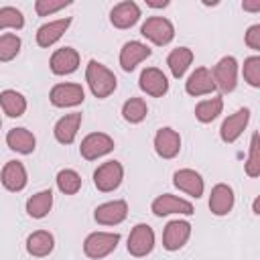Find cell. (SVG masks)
Returning a JSON list of instances; mask_svg holds the SVG:
<instances>
[{"label": "cell", "instance_id": "6da1fadb", "mask_svg": "<svg viewBox=\"0 0 260 260\" xmlns=\"http://www.w3.org/2000/svg\"><path fill=\"white\" fill-rule=\"evenodd\" d=\"M85 81L98 100H106L108 95H112L118 85L116 75L95 59H91L85 67Z\"/></svg>", "mask_w": 260, "mask_h": 260}, {"label": "cell", "instance_id": "7a4b0ae2", "mask_svg": "<svg viewBox=\"0 0 260 260\" xmlns=\"http://www.w3.org/2000/svg\"><path fill=\"white\" fill-rule=\"evenodd\" d=\"M120 242V234L114 232H93L83 240V252L91 260H102L110 256Z\"/></svg>", "mask_w": 260, "mask_h": 260}, {"label": "cell", "instance_id": "3957f363", "mask_svg": "<svg viewBox=\"0 0 260 260\" xmlns=\"http://www.w3.org/2000/svg\"><path fill=\"white\" fill-rule=\"evenodd\" d=\"M140 35L144 39H148L150 43L162 47V45H169L173 39H175V26L169 18L165 16H150L142 22L140 26Z\"/></svg>", "mask_w": 260, "mask_h": 260}, {"label": "cell", "instance_id": "277c9868", "mask_svg": "<svg viewBox=\"0 0 260 260\" xmlns=\"http://www.w3.org/2000/svg\"><path fill=\"white\" fill-rule=\"evenodd\" d=\"M211 77L215 83V89H219L221 93H230L236 89L238 83V61L232 55L221 57L215 67L211 69Z\"/></svg>", "mask_w": 260, "mask_h": 260}, {"label": "cell", "instance_id": "5b68a950", "mask_svg": "<svg viewBox=\"0 0 260 260\" xmlns=\"http://www.w3.org/2000/svg\"><path fill=\"white\" fill-rule=\"evenodd\" d=\"M122 179H124V167L118 160H108V162L100 165L93 173V185L102 193L116 191L120 187Z\"/></svg>", "mask_w": 260, "mask_h": 260}, {"label": "cell", "instance_id": "8992f818", "mask_svg": "<svg viewBox=\"0 0 260 260\" xmlns=\"http://www.w3.org/2000/svg\"><path fill=\"white\" fill-rule=\"evenodd\" d=\"M128 254L134 258H144L154 248V232L148 223H136L128 236Z\"/></svg>", "mask_w": 260, "mask_h": 260}, {"label": "cell", "instance_id": "52a82bcc", "mask_svg": "<svg viewBox=\"0 0 260 260\" xmlns=\"http://www.w3.org/2000/svg\"><path fill=\"white\" fill-rule=\"evenodd\" d=\"M49 100L55 108H75L83 104L85 91L79 83H57L51 87Z\"/></svg>", "mask_w": 260, "mask_h": 260}, {"label": "cell", "instance_id": "ba28073f", "mask_svg": "<svg viewBox=\"0 0 260 260\" xmlns=\"http://www.w3.org/2000/svg\"><path fill=\"white\" fill-rule=\"evenodd\" d=\"M112 150H114V138L108 136L106 132H91L79 144V154L85 160H95L100 156H106Z\"/></svg>", "mask_w": 260, "mask_h": 260}, {"label": "cell", "instance_id": "9c48e42d", "mask_svg": "<svg viewBox=\"0 0 260 260\" xmlns=\"http://www.w3.org/2000/svg\"><path fill=\"white\" fill-rule=\"evenodd\" d=\"M189 238H191V223L185 221V219H173L165 225L162 248L169 250V252H177L187 244Z\"/></svg>", "mask_w": 260, "mask_h": 260}, {"label": "cell", "instance_id": "30bf717a", "mask_svg": "<svg viewBox=\"0 0 260 260\" xmlns=\"http://www.w3.org/2000/svg\"><path fill=\"white\" fill-rule=\"evenodd\" d=\"M150 209H152V213L158 215V217H162V215H171V213H181V215H193V213H195L191 201L181 199V197L171 195V193H162V195H158V197L152 201Z\"/></svg>", "mask_w": 260, "mask_h": 260}, {"label": "cell", "instance_id": "8fae6325", "mask_svg": "<svg viewBox=\"0 0 260 260\" xmlns=\"http://www.w3.org/2000/svg\"><path fill=\"white\" fill-rule=\"evenodd\" d=\"M126 217H128V203L124 199L106 201V203L98 205L95 211H93V219L100 225H118Z\"/></svg>", "mask_w": 260, "mask_h": 260}, {"label": "cell", "instance_id": "7c38bea8", "mask_svg": "<svg viewBox=\"0 0 260 260\" xmlns=\"http://www.w3.org/2000/svg\"><path fill=\"white\" fill-rule=\"evenodd\" d=\"M138 85H140V89L144 93H148L152 98H162L169 91V79L158 67L142 69V73L138 77Z\"/></svg>", "mask_w": 260, "mask_h": 260}, {"label": "cell", "instance_id": "4fadbf2b", "mask_svg": "<svg viewBox=\"0 0 260 260\" xmlns=\"http://www.w3.org/2000/svg\"><path fill=\"white\" fill-rule=\"evenodd\" d=\"M248 122H250V108H240L238 112H234L232 116H228L221 122V128H219L221 140L228 142V144L236 142L242 136V132L246 130Z\"/></svg>", "mask_w": 260, "mask_h": 260}, {"label": "cell", "instance_id": "5bb4252c", "mask_svg": "<svg viewBox=\"0 0 260 260\" xmlns=\"http://www.w3.org/2000/svg\"><path fill=\"white\" fill-rule=\"evenodd\" d=\"M150 55H152V49L148 45H144L140 41H128L120 49V67L124 71H132V69H136L138 63H142Z\"/></svg>", "mask_w": 260, "mask_h": 260}, {"label": "cell", "instance_id": "9a60e30c", "mask_svg": "<svg viewBox=\"0 0 260 260\" xmlns=\"http://www.w3.org/2000/svg\"><path fill=\"white\" fill-rule=\"evenodd\" d=\"M49 67L55 75H69L79 67V53L73 47H61L51 55Z\"/></svg>", "mask_w": 260, "mask_h": 260}, {"label": "cell", "instance_id": "2e32d148", "mask_svg": "<svg viewBox=\"0 0 260 260\" xmlns=\"http://www.w3.org/2000/svg\"><path fill=\"white\" fill-rule=\"evenodd\" d=\"M0 181L4 185V189L12 191V193H18L26 187V181H28V175H26V169L20 160H8L4 167H2V173H0Z\"/></svg>", "mask_w": 260, "mask_h": 260}, {"label": "cell", "instance_id": "e0dca14e", "mask_svg": "<svg viewBox=\"0 0 260 260\" xmlns=\"http://www.w3.org/2000/svg\"><path fill=\"white\" fill-rule=\"evenodd\" d=\"M173 185L179 191H183V193H187V195H191L195 199H199L203 195V189H205L201 175L197 171H193V169H179V171H175Z\"/></svg>", "mask_w": 260, "mask_h": 260}, {"label": "cell", "instance_id": "ac0fdd59", "mask_svg": "<svg viewBox=\"0 0 260 260\" xmlns=\"http://www.w3.org/2000/svg\"><path fill=\"white\" fill-rule=\"evenodd\" d=\"M185 91L193 98H199V95H209L215 91V83H213V77H211V71L207 67H197L185 81Z\"/></svg>", "mask_w": 260, "mask_h": 260}, {"label": "cell", "instance_id": "d6986e66", "mask_svg": "<svg viewBox=\"0 0 260 260\" xmlns=\"http://www.w3.org/2000/svg\"><path fill=\"white\" fill-rule=\"evenodd\" d=\"M154 150L162 158H175L181 150V136L177 130L165 126L154 134Z\"/></svg>", "mask_w": 260, "mask_h": 260}, {"label": "cell", "instance_id": "ffe728a7", "mask_svg": "<svg viewBox=\"0 0 260 260\" xmlns=\"http://www.w3.org/2000/svg\"><path fill=\"white\" fill-rule=\"evenodd\" d=\"M234 203H236V197H234V189L225 183H217L213 189H211V195H209V209L213 215H228L232 209H234Z\"/></svg>", "mask_w": 260, "mask_h": 260}, {"label": "cell", "instance_id": "44dd1931", "mask_svg": "<svg viewBox=\"0 0 260 260\" xmlns=\"http://www.w3.org/2000/svg\"><path fill=\"white\" fill-rule=\"evenodd\" d=\"M138 18H140V8L132 0H124L110 10V22L116 28H130L138 22Z\"/></svg>", "mask_w": 260, "mask_h": 260}, {"label": "cell", "instance_id": "7402d4cb", "mask_svg": "<svg viewBox=\"0 0 260 260\" xmlns=\"http://www.w3.org/2000/svg\"><path fill=\"white\" fill-rule=\"evenodd\" d=\"M69 24H71V18L69 16L59 18V20H51V22H45L37 30V45L39 47H45V49L51 47V45H55L65 35V30L69 28Z\"/></svg>", "mask_w": 260, "mask_h": 260}, {"label": "cell", "instance_id": "603a6c76", "mask_svg": "<svg viewBox=\"0 0 260 260\" xmlns=\"http://www.w3.org/2000/svg\"><path fill=\"white\" fill-rule=\"evenodd\" d=\"M81 120H83V116H81L79 112L65 114L63 118H59L57 124H55V128H53V134H55L57 142H61V144H71V142L75 140V136H77V130H79V126H81Z\"/></svg>", "mask_w": 260, "mask_h": 260}, {"label": "cell", "instance_id": "cb8c5ba5", "mask_svg": "<svg viewBox=\"0 0 260 260\" xmlns=\"http://www.w3.org/2000/svg\"><path fill=\"white\" fill-rule=\"evenodd\" d=\"M55 248V238L47 230H37L26 238V252L35 258H45L53 252Z\"/></svg>", "mask_w": 260, "mask_h": 260}, {"label": "cell", "instance_id": "d4e9b609", "mask_svg": "<svg viewBox=\"0 0 260 260\" xmlns=\"http://www.w3.org/2000/svg\"><path fill=\"white\" fill-rule=\"evenodd\" d=\"M6 144L10 150H14L18 154H30L37 146V138L26 128H12L6 134Z\"/></svg>", "mask_w": 260, "mask_h": 260}, {"label": "cell", "instance_id": "484cf974", "mask_svg": "<svg viewBox=\"0 0 260 260\" xmlns=\"http://www.w3.org/2000/svg\"><path fill=\"white\" fill-rule=\"evenodd\" d=\"M0 108L10 118H20L26 112V98L16 89L0 91Z\"/></svg>", "mask_w": 260, "mask_h": 260}, {"label": "cell", "instance_id": "4316f807", "mask_svg": "<svg viewBox=\"0 0 260 260\" xmlns=\"http://www.w3.org/2000/svg\"><path fill=\"white\" fill-rule=\"evenodd\" d=\"M191 63H193V51L189 47H177L167 57V65H169L173 77H177V79H181L185 75V71L189 69Z\"/></svg>", "mask_w": 260, "mask_h": 260}, {"label": "cell", "instance_id": "83f0119b", "mask_svg": "<svg viewBox=\"0 0 260 260\" xmlns=\"http://www.w3.org/2000/svg\"><path fill=\"white\" fill-rule=\"evenodd\" d=\"M53 207V191L51 189H43L39 193H35L32 197H28L26 201V213L32 219H43Z\"/></svg>", "mask_w": 260, "mask_h": 260}, {"label": "cell", "instance_id": "f1b7e54d", "mask_svg": "<svg viewBox=\"0 0 260 260\" xmlns=\"http://www.w3.org/2000/svg\"><path fill=\"white\" fill-rule=\"evenodd\" d=\"M221 110H223L221 95H213V98H207V100H203V102H199L195 106V118L201 124H209L221 114Z\"/></svg>", "mask_w": 260, "mask_h": 260}, {"label": "cell", "instance_id": "f546056e", "mask_svg": "<svg viewBox=\"0 0 260 260\" xmlns=\"http://www.w3.org/2000/svg\"><path fill=\"white\" fill-rule=\"evenodd\" d=\"M148 114V106L142 98H130L122 106V116L130 124H140Z\"/></svg>", "mask_w": 260, "mask_h": 260}, {"label": "cell", "instance_id": "4dcf8cb0", "mask_svg": "<svg viewBox=\"0 0 260 260\" xmlns=\"http://www.w3.org/2000/svg\"><path fill=\"white\" fill-rule=\"evenodd\" d=\"M57 189L65 195H75L79 189H81V177L77 171L73 169H61L57 173Z\"/></svg>", "mask_w": 260, "mask_h": 260}, {"label": "cell", "instance_id": "1f68e13d", "mask_svg": "<svg viewBox=\"0 0 260 260\" xmlns=\"http://www.w3.org/2000/svg\"><path fill=\"white\" fill-rule=\"evenodd\" d=\"M20 51V37L14 32L0 35V63L12 61Z\"/></svg>", "mask_w": 260, "mask_h": 260}, {"label": "cell", "instance_id": "d6a6232c", "mask_svg": "<svg viewBox=\"0 0 260 260\" xmlns=\"http://www.w3.org/2000/svg\"><path fill=\"white\" fill-rule=\"evenodd\" d=\"M22 26H24V16L18 8H14V6H2L0 8V30H4V28L20 30Z\"/></svg>", "mask_w": 260, "mask_h": 260}, {"label": "cell", "instance_id": "836d02e7", "mask_svg": "<svg viewBox=\"0 0 260 260\" xmlns=\"http://www.w3.org/2000/svg\"><path fill=\"white\" fill-rule=\"evenodd\" d=\"M242 73H244V79L248 81V85L260 87V57L258 55H252V57L244 59Z\"/></svg>", "mask_w": 260, "mask_h": 260}, {"label": "cell", "instance_id": "e575fe53", "mask_svg": "<svg viewBox=\"0 0 260 260\" xmlns=\"http://www.w3.org/2000/svg\"><path fill=\"white\" fill-rule=\"evenodd\" d=\"M246 175L248 177H258L260 175V152H258V134H252L250 140V154H248V162H246Z\"/></svg>", "mask_w": 260, "mask_h": 260}, {"label": "cell", "instance_id": "d590c367", "mask_svg": "<svg viewBox=\"0 0 260 260\" xmlns=\"http://www.w3.org/2000/svg\"><path fill=\"white\" fill-rule=\"evenodd\" d=\"M69 4H71L69 0H37L35 2V10H37L39 16H49V14L61 10V8H65Z\"/></svg>", "mask_w": 260, "mask_h": 260}, {"label": "cell", "instance_id": "8d00e7d4", "mask_svg": "<svg viewBox=\"0 0 260 260\" xmlns=\"http://www.w3.org/2000/svg\"><path fill=\"white\" fill-rule=\"evenodd\" d=\"M244 41H246V45H248L252 51H260V24H252V26L246 30Z\"/></svg>", "mask_w": 260, "mask_h": 260}, {"label": "cell", "instance_id": "74e56055", "mask_svg": "<svg viewBox=\"0 0 260 260\" xmlns=\"http://www.w3.org/2000/svg\"><path fill=\"white\" fill-rule=\"evenodd\" d=\"M146 6H150V8H165V6H169V0H146Z\"/></svg>", "mask_w": 260, "mask_h": 260}, {"label": "cell", "instance_id": "f35d334b", "mask_svg": "<svg viewBox=\"0 0 260 260\" xmlns=\"http://www.w3.org/2000/svg\"><path fill=\"white\" fill-rule=\"evenodd\" d=\"M242 8L244 10H250V12H258L260 10V0H256V2H244Z\"/></svg>", "mask_w": 260, "mask_h": 260}, {"label": "cell", "instance_id": "ab89813d", "mask_svg": "<svg viewBox=\"0 0 260 260\" xmlns=\"http://www.w3.org/2000/svg\"><path fill=\"white\" fill-rule=\"evenodd\" d=\"M252 209H254V213H256V215L260 213V211H258V199H254V205H252Z\"/></svg>", "mask_w": 260, "mask_h": 260}, {"label": "cell", "instance_id": "60d3db41", "mask_svg": "<svg viewBox=\"0 0 260 260\" xmlns=\"http://www.w3.org/2000/svg\"><path fill=\"white\" fill-rule=\"evenodd\" d=\"M0 126H2V120H0Z\"/></svg>", "mask_w": 260, "mask_h": 260}]
</instances>
